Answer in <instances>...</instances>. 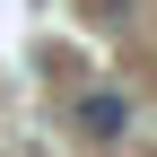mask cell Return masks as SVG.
<instances>
[{"label":"cell","mask_w":157,"mask_h":157,"mask_svg":"<svg viewBox=\"0 0 157 157\" xmlns=\"http://www.w3.org/2000/svg\"><path fill=\"white\" fill-rule=\"evenodd\" d=\"M131 9V0H87V17H122Z\"/></svg>","instance_id":"obj_2"},{"label":"cell","mask_w":157,"mask_h":157,"mask_svg":"<svg viewBox=\"0 0 157 157\" xmlns=\"http://www.w3.org/2000/svg\"><path fill=\"white\" fill-rule=\"evenodd\" d=\"M78 131H87L96 148H113V140L131 131V96H122V87H87V96H78Z\"/></svg>","instance_id":"obj_1"}]
</instances>
